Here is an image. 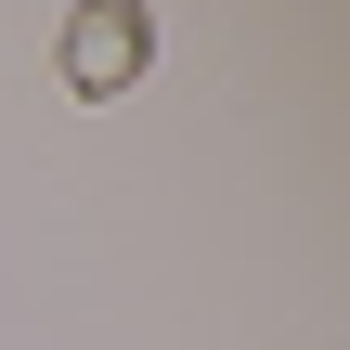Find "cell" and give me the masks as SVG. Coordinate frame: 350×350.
<instances>
[{
	"mask_svg": "<svg viewBox=\"0 0 350 350\" xmlns=\"http://www.w3.org/2000/svg\"><path fill=\"white\" fill-rule=\"evenodd\" d=\"M143 65H156V13H143V0H91V13H65V91H78V104H117Z\"/></svg>",
	"mask_w": 350,
	"mask_h": 350,
	"instance_id": "6da1fadb",
	"label": "cell"
}]
</instances>
